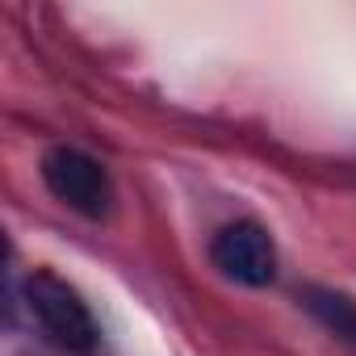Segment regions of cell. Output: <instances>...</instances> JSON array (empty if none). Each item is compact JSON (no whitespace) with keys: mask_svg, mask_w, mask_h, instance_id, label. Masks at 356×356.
Returning <instances> with one entry per match:
<instances>
[{"mask_svg":"<svg viewBox=\"0 0 356 356\" xmlns=\"http://www.w3.org/2000/svg\"><path fill=\"white\" fill-rule=\"evenodd\" d=\"M26 302H30L34 318L42 323V331L59 348H67L76 356H88L101 343V327H97L88 302L80 298V289L67 285L63 277H55L51 268H38V273L26 277Z\"/></svg>","mask_w":356,"mask_h":356,"instance_id":"6da1fadb","label":"cell"},{"mask_svg":"<svg viewBox=\"0 0 356 356\" xmlns=\"http://www.w3.org/2000/svg\"><path fill=\"white\" fill-rule=\"evenodd\" d=\"M42 185L55 202L84 218H105L113 210V181L105 163L80 147H51L42 155Z\"/></svg>","mask_w":356,"mask_h":356,"instance_id":"7a4b0ae2","label":"cell"},{"mask_svg":"<svg viewBox=\"0 0 356 356\" xmlns=\"http://www.w3.org/2000/svg\"><path fill=\"white\" fill-rule=\"evenodd\" d=\"M210 260L222 277H231L239 285H252V289L273 285V277H277V243L260 222H248V218L227 222L214 235Z\"/></svg>","mask_w":356,"mask_h":356,"instance_id":"3957f363","label":"cell"},{"mask_svg":"<svg viewBox=\"0 0 356 356\" xmlns=\"http://www.w3.org/2000/svg\"><path fill=\"white\" fill-rule=\"evenodd\" d=\"M302 306H306L331 335H339L343 343L356 348V298H352V293L327 289V285H310V289H302Z\"/></svg>","mask_w":356,"mask_h":356,"instance_id":"277c9868","label":"cell"}]
</instances>
